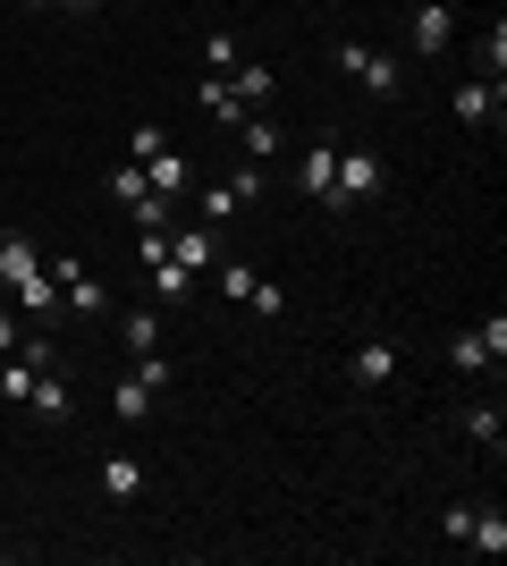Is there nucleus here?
Returning a JSON list of instances; mask_svg holds the SVG:
<instances>
[{
    "instance_id": "1",
    "label": "nucleus",
    "mask_w": 507,
    "mask_h": 566,
    "mask_svg": "<svg viewBox=\"0 0 507 566\" xmlns=\"http://www.w3.org/2000/svg\"><path fill=\"white\" fill-rule=\"evenodd\" d=\"M263 187H271V161H237L229 178H212V187L194 195V220H212V229H229V220H237V212H245V203H254Z\"/></svg>"
},
{
    "instance_id": "2",
    "label": "nucleus",
    "mask_w": 507,
    "mask_h": 566,
    "mask_svg": "<svg viewBox=\"0 0 507 566\" xmlns=\"http://www.w3.org/2000/svg\"><path fill=\"white\" fill-rule=\"evenodd\" d=\"M389 187V161L372 153V144H338V178H330V212H356V203H372V195Z\"/></svg>"
},
{
    "instance_id": "3",
    "label": "nucleus",
    "mask_w": 507,
    "mask_h": 566,
    "mask_svg": "<svg viewBox=\"0 0 507 566\" xmlns=\"http://www.w3.org/2000/svg\"><path fill=\"white\" fill-rule=\"evenodd\" d=\"M161 389H169V364L145 347V355L119 373V389H110V415H119V423H152V398H161Z\"/></svg>"
},
{
    "instance_id": "4",
    "label": "nucleus",
    "mask_w": 507,
    "mask_h": 566,
    "mask_svg": "<svg viewBox=\"0 0 507 566\" xmlns=\"http://www.w3.org/2000/svg\"><path fill=\"white\" fill-rule=\"evenodd\" d=\"M338 69L356 76L372 102H398V94H406V60H389L381 43H338Z\"/></svg>"
},
{
    "instance_id": "5",
    "label": "nucleus",
    "mask_w": 507,
    "mask_h": 566,
    "mask_svg": "<svg viewBox=\"0 0 507 566\" xmlns=\"http://www.w3.org/2000/svg\"><path fill=\"white\" fill-rule=\"evenodd\" d=\"M51 287H60V322H102L110 313V287L85 262H51Z\"/></svg>"
},
{
    "instance_id": "6",
    "label": "nucleus",
    "mask_w": 507,
    "mask_h": 566,
    "mask_svg": "<svg viewBox=\"0 0 507 566\" xmlns=\"http://www.w3.org/2000/svg\"><path fill=\"white\" fill-rule=\"evenodd\" d=\"M448 364H457V373H499V364H507V322L490 313V322L457 331V338H448Z\"/></svg>"
},
{
    "instance_id": "7",
    "label": "nucleus",
    "mask_w": 507,
    "mask_h": 566,
    "mask_svg": "<svg viewBox=\"0 0 507 566\" xmlns=\"http://www.w3.org/2000/svg\"><path fill=\"white\" fill-rule=\"evenodd\" d=\"M347 380H356L363 398H381L389 380H398V338H356V355H347Z\"/></svg>"
},
{
    "instance_id": "8",
    "label": "nucleus",
    "mask_w": 507,
    "mask_h": 566,
    "mask_svg": "<svg viewBox=\"0 0 507 566\" xmlns=\"http://www.w3.org/2000/svg\"><path fill=\"white\" fill-rule=\"evenodd\" d=\"M330 178H338V136H314L305 153H296V195L330 212Z\"/></svg>"
},
{
    "instance_id": "9",
    "label": "nucleus",
    "mask_w": 507,
    "mask_h": 566,
    "mask_svg": "<svg viewBox=\"0 0 507 566\" xmlns=\"http://www.w3.org/2000/svg\"><path fill=\"white\" fill-rule=\"evenodd\" d=\"M136 169H145V187L169 195V203H187V195H194V169H187V153H178V144H152Z\"/></svg>"
},
{
    "instance_id": "10",
    "label": "nucleus",
    "mask_w": 507,
    "mask_h": 566,
    "mask_svg": "<svg viewBox=\"0 0 507 566\" xmlns=\"http://www.w3.org/2000/svg\"><path fill=\"white\" fill-rule=\"evenodd\" d=\"M499 118H507V85L465 76V85H457V127H474V136H483V127H499Z\"/></svg>"
},
{
    "instance_id": "11",
    "label": "nucleus",
    "mask_w": 507,
    "mask_h": 566,
    "mask_svg": "<svg viewBox=\"0 0 507 566\" xmlns=\"http://www.w3.org/2000/svg\"><path fill=\"white\" fill-rule=\"evenodd\" d=\"M406 34H414V51H423V60H448V43H457V18H448V0H414Z\"/></svg>"
},
{
    "instance_id": "12",
    "label": "nucleus",
    "mask_w": 507,
    "mask_h": 566,
    "mask_svg": "<svg viewBox=\"0 0 507 566\" xmlns=\"http://www.w3.org/2000/svg\"><path fill=\"white\" fill-rule=\"evenodd\" d=\"M212 254H220L212 220H169V262H178V271H212Z\"/></svg>"
},
{
    "instance_id": "13",
    "label": "nucleus",
    "mask_w": 507,
    "mask_h": 566,
    "mask_svg": "<svg viewBox=\"0 0 507 566\" xmlns=\"http://www.w3.org/2000/svg\"><path fill=\"white\" fill-rule=\"evenodd\" d=\"M25 415H34V423H68V415H76L68 373H34V398H25Z\"/></svg>"
},
{
    "instance_id": "14",
    "label": "nucleus",
    "mask_w": 507,
    "mask_h": 566,
    "mask_svg": "<svg viewBox=\"0 0 507 566\" xmlns=\"http://www.w3.org/2000/svg\"><path fill=\"white\" fill-rule=\"evenodd\" d=\"M102 499H119V507H127V499H145V457H136V449L102 457Z\"/></svg>"
},
{
    "instance_id": "15",
    "label": "nucleus",
    "mask_w": 507,
    "mask_h": 566,
    "mask_svg": "<svg viewBox=\"0 0 507 566\" xmlns=\"http://www.w3.org/2000/svg\"><path fill=\"white\" fill-rule=\"evenodd\" d=\"M474 76H490V85H507V18H490L483 34H474Z\"/></svg>"
},
{
    "instance_id": "16",
    "label": "nucleus",
    "mask_w": 507,
    "mask_h": 566,
    "mask_svg": "<svg viewBox=\"0 0 507 566\" xmlns=\"http://www.w3.org/2000/svg\"><path fill=\"white\" fill-rule=\"evenodd\" d=\"M194 102H203V111H212L220 127H237V118H245V94L229 85V76H203V85H194Z\"/></svg>"
},
{
    "instance_id": "17",
    "label": "nucleus",
    "mask_w": 507,
    "mask_h": 566,
    "mask_svg": "<svg viewBox=\"0 0 507 566\" xmlns=\"http://www.w3.org/2000/svg\"><path fill=\"white\" fill-rule=\"evenodd\" d=\"M465 549H483V558H499V549H507V516H499V507H474V524H465Z\"/></svg>"
},
{
    "instance_id": "18",
    "label": "nucleus",
    "mask_w": 507,
    "mask_h": 566,
    "mask_svg": "<svg viewBox=\"0 0 507 566\" xmlns=\"http://www.w3.org/2000/svg\"><path fill=\"white\" fill-rule=\"evenodd\" d=\"M237 144H245V161H271V153H279V127H271L263 111H245L237 118Z\"/></svg>"
},
{
    "instance_id": "19",
    "label": "nucleus",
    "mask_w": 507,
    "mask_h": 566,
    "mask_svg": "<svg viewBox=\"0 0 507 566\" xmlns=\"http://www.w3.org/2000/svg\"><path fill=\"white\" fill-rule=\"evenodd\" d=\"M457 423H465V440H474V449H490V457H499V406H465V415H457Z\"/></svg>"
},
{
    "instance_id": "20",
    "label": "nucleus",
    "mask_w": 507,
    "mask_h": 566,
    "mask_svg": "<svg viewBox=\"0 0 507 566\" xmlns=\"http://www.w3.org/2000/svg\"><path fill=\"white\" fill-rule=\"evenodd\" d=\"M34 398V364L25 355H0V406H25Z\"/></svg>"
},
{
    "instance_id": "21",
    "label": "nucleus",
    "mask_w": 507,
    "mask_h": 566,
    "mask_svg": "<svg viewBox=\"0 0 507 566\" xmlns=\"http://www.w3.org/2000/svg\"><path fill=\"white\" fill-rule=\"evenodd\" d=\"M229 85H237V94H245V111H263L279 76H271V69H245V60H237V69H229Z\"/></svg>"
},
{
    "instance_id": "22",
    "label": "nucleus",
    "mask_w": 507,
    "mask_h": 566,
    "mask_svg": "<svg viewBox=\"0 0 507 566\" xmlns=\"http://www.w3.org/2000/svg\"><path fill=\"white\" fill-rule=\"evenodd\" d=\"M18 355L34 364V373H60V331H25V338H18Z\"/></svg>"
},
{
    "instance_id": "23",
    "label": "nucleus",
    "mask_w": 507,
    "mask_h": 566,
    "mask_svg": "<svg viewBox=\"0 0 507 566\" xmlns=\"http://www.w3.org/2000/svg\"><path fill=\"white\" fill-rule=\"evenodd\" d=\"M119 338H127V347H136V355H145L152 338H161V322H152V305H127V313H119Z\"/></svg>"
},
{
    "instance_id": "24",
    "label": "nucleus",
    "mask_w": 507,
    "mask_h": 566,
    "mask_svg": "<svg viewBox=\"0 0 507 566\" xmlns=\"http://www.w3.org/2000/svg\"><path fill=\"white\" fill-rule=\"evenodd\" d=\"M145 169H136V161H119V169H110V203H127V212H136V203H145Z\"/></svg>"
},
{
    "instance_id": "25",
    "label": "nucleus",
    "mask_w": 507,
    "mask_h": 566,
    "mask_svg": "<svg viewBox=\"0 0 507 566\" xmlns=\"http://www.w3.org/2000/svg\"><path fill=\"white\" fill-rule=\"evenodd\" d=\"M254 280H263L254 262H220V296H237V305H245V296H254Z\"/></svg>"
},
{
    "instance_id": "26",
    "label": "nucleus",
    "mask_w": 507,
    "mask_h": 566,
    "mask_svg": "<svg viewBox=\"0 0 507 566\" xmlns=\"http://www.w3.org/2000/svg\"><path fill=\"white\" fill-rule=\"evenodd\" d=\"M237 60H245V51H237V34H203V69H220V76H229Z\"/></svg>"
},
{
    "instance_id": "27",
    "label": "nucleus",
    "mask_w": 507,
    "mask_h": 566,
    "mask_svg": "<svg viewBox=\"0 0 507 566\" xmlns=\"http://www.w3.org/2000/svg\"><path fill=\"white\" fill-rule=\"evenodd\" d=\"M245 305L263 313V322H279V313H288V287H279V280H254V296H245Z\"/></svg>"
},
{
    "instance_id": "28",
    "label": "nucleus",
    "mask_w": 507,
    "mask_h": 566,
    "mask_svg": "<svg viewBox=\"0 0 507 566\" xmlns=\"http://www.w3.org/2000/svg\"><path fill=\"white\" fill-rule=\"evenodd\" d=\"M465 524H474V499H448V507H440V533H448V542H465Z\"/></svg>"
},
{
    "instance_id": "29",
    "label": "nucleus",
    "mask_w": 507,
    "mask_h": 566,
    "mask_svg": "<svg viewBox=\"0 0 507 566\" xmlns=\"http://www.w3.org/2000/svg\"><path fill=\"white\" fill-rule=\"evenodd\" d=\"M18 338H25V331H18V313H0V355H18Z\"/></svg>"
},
{
    "instance_id": "30",
    "label": "nucleus",
    "mask_w": 507,
    "mask_h": 566,
    "mask_svg": "<svg viewBox=\"0 0 507 566\" xmlns=\"http://www.w3.org/2000/svg\"><path fill=\"white\" fill-rule=\"evenodd\" d=\"M60 9H102V0H60Z\"/></svg>"
},
{
    "instance_id": "31",
    "label": "nucleus",
    "mask_w": 507,
    "mask_h": 566,
    "mask_svg": "<svg viewBox=\"0 0 507 566\" xmlns=\"http://www.w3.org/2000/svg\"><path fill=\"white\" fill-rule=\"evenodd\" d=\"M25 9H60V0H25Z\"/></svg>"
},
{
    "instance_id": "32",
    "label": "nucleus",
    "mask_w": 507,
    "mask_h": 566,
    "mask_svg": "<svg viewBox=\"0 0 507 566\" xmlns=\"http://www.w3.org/2000/svg\"><path fill=\"white\" fill-rule=\"evenodd\" d=\"M0 566H9V533H0Z\"/></svg>"
}]
</instances>
